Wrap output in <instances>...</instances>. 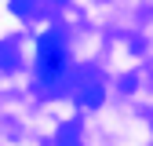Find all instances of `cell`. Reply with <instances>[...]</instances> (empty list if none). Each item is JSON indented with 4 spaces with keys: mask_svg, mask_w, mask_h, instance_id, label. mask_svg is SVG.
Returning a JSON list of instances; mask_svg holds the SVG:
<instances>
[{
    "mask_svg": "<svg viewBox=\"0 0 153 146\" xmlns=\"http://www.w3.org/2000/svg\"><path fill=\"white\" fill-rule=\"evenodd\" d=\"M62 55H66V33H62V29H48V33H40V40H36V59L62 62Z\"/></svg>",
    "mask_w": 153,
    "mask_h": 146,
    "instance_id": "obj_1",
    "label": "cell"
},
{
    "mask_svg": "<svg viewBox=\"0 0 153 146\" xmlns=\"http://www.w3.org/2000/svg\"><path fill=\"white\" fill-rule=\"evenodd\" d=\"M48 88H51V95H66V91L80 88V69H73V66H59V73H55V80H51Z\"/></svg>",
    "mask_w": 153,
    "mask_h": 146,
    "instance_id": "obj_2",
    "label": "cell"
},
{
    "mask_svg": "<svg viewBox=\"0 0 153 146\" xmlns=\"http://www.w3.org/2000/svg\"><path fill=\"white\" fill-rule=\"evenodd\" d=\"M76 102H80V106H88V110L102 106V102H106V91H102V84H99V80H88V84H80V88H76Z\"/></svg>",
    "mask_w": 153,
    "mask_h": 146,
    "instance_id": "obj_3",
    "label": "cell"
},
{
    "mask_svg": "<svg viewBox=\"0 0 153 146\" xmlns=\"http://www.w3.org/2000/svg\"><path fill=\"white\" fill-rule=\"evenodd\" d=\"M15 66H18V51H15L11 40H4L0 44V73H11Z\"/></svg>",
    "mask_w": 153,
    "mask_h": 146,
    "instance_id": "obj_4",
    "label": "cell"
},
{
    "mask_svg": "<svg viewBox=\"0 0 153 146\" xmlns=\"http://www.w3.org/2000/svg\"><path fill=\"white\" fill-rule=\"evenodd\" d=\"M11 11L18 18H36V11H40V0H11Z\"/></svg>",
    "mask_w": 153,
    "mask_h": 146,
    "instance_id": "obj_5",
    "label": "cell"
},
{
    "mask_svg": "<svg viewBox=\"0 0 153 146\" xmlns=\"http://www.w3.org/2000/svg\"><path fill=\"white\" fill-rule=\"evenodd\" d=\"M59 66H62V62H51V59H36V77H40L44 84H51V80H55V73H59Z\"/></svg>",
    "mask_w": 153,
    "mask_h": 146,
    "instance_id": "obj_6",
    "label": "cell"
},
{
    "mask_svg": "<svg viewBox=\"0 0 153 146\" xmlns=\"http://www.w3.org/2000/svg\"><path fill=\"white\" fill-rule=\"evenodd\" d=\"M55 146H80V128H76V124H66L62 132H59V139H55Z\"/></svg>",
    "mask_w": 153,
    "mask_h": 146,
    "instance_id": "obj_7",
    "label": "cell"
},
{
    "mask_svg": "<svg viewBox=\"0 0 153 146\" xmlns=\"http://www.w3.org/2000/svg\"><path fill=\"white\" fill-rule=\"evenodd\" d=\"M135 84H139L135 77H124V80H120V91H135Z\"/></svg>",
    "mask_w": 153,
    "mask_h": 146,
    "instance_id": "obj_8",
    "label": "cell"
},
{
    "mask_svg": "<svg viewBox=\"0 0 153 146\" xmlns=\"http://www.w3.org/2000/svg\"><path fill=\"white\" fill-rule=\"evenodd\" d=\"M55 4H66V0H55Z\"/></svg>",
    "mask_w": 153,
    "mask_h": 146,
    "instance_id": "obj_9",
    "label": "cell"
},
{
    "mask_svg": "<svg viewBox=\"0 0 153 146\" xmlns=\"http://www.w3.org/2000/svg\"><path fill=\"white\" fill-rule=\"evenodd\" d=\"M149 124H153V113H149Z\"/></svg>",
    "mask_w": 153,
    "mask_h": 146,
    "instance_id": "obj_10",
    "label": "cell"
}]
</instances>
